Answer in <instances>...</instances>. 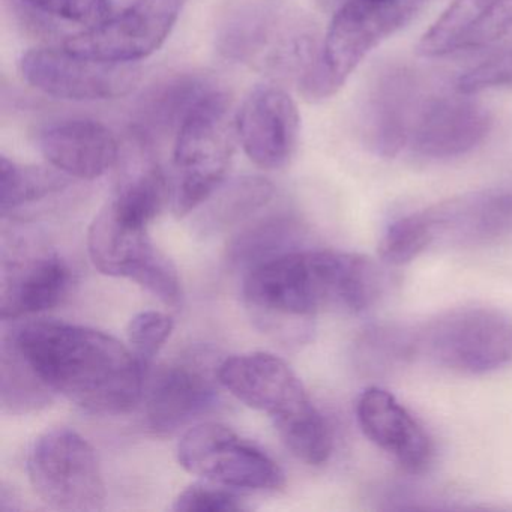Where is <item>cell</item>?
<instances>
[{
  "mask_svg": "<svg viewBox=\"0 0 512 512\" xmlns=\"http://www.w3.org/2000/svg\"><path fill=\"white\" fill-rule=\"evenodd\" d=\"M4 338L53 394L86 412L121 415L142 403L148 368L106 332L40 320Z\"/></svg>",
  "mask_w": 512,
  "mask_h": 512,
  "instance_id": "cell-1",
  "label": "cell"
},
{
  "mask_svg": "<svg viewBox=\"0 0 512 512\" xmlns=\"http://www.w3.org/2000/svg\"><path fill=\"white\" fill-rule=\"evenodd\" d=\"M385 289L373 260L329 250H296L245 271L242 295L254 319L274 331L277 322H302L325 310L361 313ZM278 328V331H280Z\"/></svg>",
  "mask_w": 512,
  "mask_h": 512,
  "instance_id": "cell-2",
  "label": "cell"
},
{
  "mask_svg": "<svg viewBox=\"0 0 512 512\" xmlns=\"http://www.w3.org/2000/svg\"><path fill=\"white\" fill-rule=\"evenodd\" d=\"M427 2L353 0L337 11L316 64L299 82L302 97L311 103L334 97L368 53L412 22Z\"/></svg>",
  "mask_w": 512,
  "mask_h": 512,
  "instance_id": "cell-3",
  "label": "cell"
},
{
  "mask_svg": "<svg viewBox=\"0 0 512 512\" xmlns=\"http://www.w3.org/2000/svg\"><path fill=\"white\" fill-rule=\"evenodd\" d=\"M320 47L310 20L268 5L236 11L218 37V49L227 59L274 79H296L298 83L316 64Z\"/></svg>",
  "mask_w": 512,
  "mask_h": 512,
  "instance_id": "cell-4",
  "label": "cell"
},
{
  "mask_svg": "<svg viewBox=\"0 0 512 512\" xmlns=\"http://www.w3.org/2000/svg\"><path fill=\"white\" fill-rule=\"evenodd\" d=\"M235 116L226 92H212L185 119L173 149L172 206L184 218L226 182L235 152Z\"/></svg>",
  "mask_w": 512,
  "mask_h": 512,
  "instance_id": "cell-5",
  "label": "cell"
},
{
  "mask_svg": "<svg viewBox=\"0 0 512 512\" xmlns=\"http://www.w3.org/2000/svg\"><path fill=\"white\" fill-rule=\"evenodd\" d=\"M416 358L461 374H485L512 362V317L493 307L455 308L413 329Z\"/></svg>",
  "mask_w": 512,
  "mask_h": 512,
  "instance_id": "cell-6",
  "label": "cell"
},
{
  "mask_svg": "<svg viewBox=\"0 0 512 512\" xmlns=\"http://www.w3.org/2000/svg\"><path fill=\"white\" fill-rule=\"evenodd\" d=\"M26 472L35 494L56 511L95 512L106 506V482L95 449L70 428L38 436Z\"/></svg>",
  "mask_w": 512,
  "mask_h": 512,
  "instance_id": "cell-7",
  "label": "cell"
},
{
  "mask_svg": "<svg viewBox=\"0 0 512 512\" xmlns=\"http://www.w3.org/2000/svg\"><path fill=\"white\" fill-rule=\"evenodd\" d=\"M146 229L148 226L127 220L107 203L89 227V257L101 274L128 278L175 307L182 298L178 269L155 247Z\"/></svg>",
  "mask_w": 512,
  "mask_h": 512,
  "instance_id": "cell-8",
  "label": "cell"
},
{
  "mask_svg": "<svg viewBox=\"0 0 512 512\" xmlns=\"http://www.w3.org/2000/svg\"><path fill=\"white\" fill-rule=\"evenodd\" d=\"M176 455L185 472L232 490L275 491L286 484L277 461L232 428L215 422L188 428Z\"/></svg>",
  "mask_w": 512,
  "mask_h": 512,
  "instance_id": "cell-9",
  "label": "cell"
},
{
  "mask_svg": "<svg viewBox=\"0 0 512 512\" xmlns=\"http://www.w3.org/2000/svg\"><path fill=\"white\" fill-rule=\"evenodd\" d=\"M23 79L43 94L67 101L127 97L140 83L136 64H112L64 49H32L20 59Z\"/></svg>",
  "mask_w": 512,
  "mask_h": 512,
  "instance_id": "cell-10",
  "label": "cell"
},
{
  "mask_svg": "<svg viewBox=\"0 0 512 512\" xmlns=\"http://www.w3.org/2000/svg\"><path fill=\"white\" fill-rule=\"evenodd\" d=\"M182 0H136L95 28L68 38L76 55L112 64H136L157 52L178 22Z\"/></svg>",
  "mask_w": 512,
  "mask_h": 512,
  "instance_id": "cell-11",
  "label": "cell"
},
{
  "mask_svg": "<svg viewBox=\"0 0 512 512\" xmlns=\"http://www.w3.org/2000/svg\"><path fill=\"white\" fill-rule=\"evenodd\" d=\"M218 383L251 409L266 412L272 424L286 421L314 406L301 379L272 353L230 356L217 368Z\"/></svg>",
  "mask_w": 512,
  "mask_h": 512,
  "instance_id": "cell-12",
  "label": "cell"
},
{
  "mask_svg": "<svg viewBox=\"0 0 512 512\" xmlns=\"http://www.w3.org/2000/svg\"><path fill=\"white\" fill-rule=\"evenodd\" d=\"M235 124L242 149L260 169H283L295 155L301 116L293 98L280 86L253 89L235 116Z\"/></svg>",
  "mask_w": 512,
  "mask_h": 512,
  "instance_id": "cell-13",
  "label": "cell"
},
{
  "mask_svg": "<svg viewBox=\"0 0 512 512\" xmlns=\"http://www.w3.org/2000/svg\"><path fill=\"white\" fill-rule=\"evenodd\" d=\"M407 68H389L374 80L362 107V137L373 154L395 158L409 148L410 134L428 92Z\"/></svg>",
  "mask_w": 512,
  "mask_h": 512,
  "instance_id": "cell-14",
  "label": "cell"
},
{
  "mask_svg": "<svg viewBox=\"0 0 512 512\" xmlns=\"http://www.w3.org/2000/svg\"><path fill=\"white\" fill-rule=\"evenodd\" d=\"M490 128V113L469 94H428L407 149L425 160L461 157L481 145Z\"/></svg>",
  "mask_w": 512,
  "mask_h": 512,
  "instance_id": "cell-15",
  "label": "cell"
},
{
  "mask_svg": "<svg viewBox=\"0 0 512 512\" xmlns=\"http://www.w3.org/2000/svg\"><path fill=\"white\" fill-rule=\"evenodd\" d=\"M434 244L482 247L512 235V185L485 188L422 209Z\"/></svg>",
  "mask_w": 512,
  "mask_h": 512,
  "instance_id": "cell-16",
  "label": "cell"
},
{
  "mask_svg": "<svg viewBox=\"0 0 512 512\" xmlns=\"http://www.w3.org/2000/svg\"><path fill=\"white\" fill-rule=\"evenodd\" d=\"M217 380V374L193 362H173L155 371L143 394L149 428L166 436L208 413L217 404Z\"/></svg>",
  "mask_w": 512,
  "mask_h": 512,
  "instance_id": "cell-17",
  "label": "cell"
},
{
  "mask_svg": "<svg viewBox=\"0 0 512 512\" xmlns=\"http://www.w3.org/2000/svg\"><path fill=\"white\" fill-rule=\"evenodd\" d=\"M356 416L365 436L407 473L419 475L433 463V440L391 392L365 389L356 403Z\"/></svg>",
  "mask_w": 512,
  "mask_h": 512,
  "instance_id": "cell-18",
  "label": "cell"
},
{
  "mask_svg": "<svg viewBox=\"0 0 512 512\" xmlns=\"http://www.w3.org/2000/svg\"><path fill=\"white\" fill-rule=\"evenodd\" d=\"M512 37V0H455L422 35L418 53L443 58Z\"/></svg>",
  "mask_w": 512,
  "mask_h": 512,
  "instance_id": "cell-19",
  "label": "cell"
},
{
  "mask_svg": "<svg viewBox=\"0 0 512 512\" xmlns=\"http://www.w3.org/2000/svg\"><path fill=\"white\" fill-rule=\"evenodd\" d=\"M38 145L50 166L83 181L100 178L121 158L115 134L92 119H67L47 125L38 137Z\"/></svg>",
  "mask_w": 512,
  "mask_h": 512,
  "instance_id": "cell-20",
  "label": "cell"
},
{
  "mask_svg": "<svg viewBox=\"0 0 512 512\" xmlns=\"http://www.w3.org/2000/svg\"><path fill=\"white\" fill-rule=\"evenodd\" d=\"M71 269L53 253L4 262L0 281L2 320L22 319L52 310L64 301L71 286Z\"/></svg>",
  "mask_w": 512,
  "mask_h": 512,
  "instance_id": "cell-21",
  "label": "cell"
},
{
  "mask_svg": "<svg viewBox=\"0 0 512 512\" xmlns=\"http://www.w3.org/2000/svg\"><path fill=\"white\" fill-rule=\"evenodd\" d=\"M217 89L200 74H181L152 86L137 104L131 136L152 146L155 139L178 133L188 115Z\"/></svg>",
  "mask_w": 512,
  "mask_h": 512,
  "instance_id": "cell-22",
  "label": "cell"
},
{
  "mask_svg": "<svg viewBox=\"0 0 512 512\" xmlns=\"http://www.w3.org/2000/svg\"><path fill=\"white\" fill-rule=\"evenodd\" d=\"M275 188L262 176H242L224 182L202 206L199 226L205 232H220L250 218L265 208L274 197Z\"/></svg>",
  "mask_w": 512,
  "mask_h": 512,
  "instance_id": "cell-23",
  "label": "cell"
},
{
  "mask_svg": "<svg viewBox=\"0 0 512 512\" xmlns=\"http://www.w3.org/2000/svg\"><path fill=\"white\" fill-rule=\"evenodd\" d=\"M299 230V224L287 215L256 221L230 242V262L247 271L263 260L296 250L295 239L299 236Z\"/></svg>",
  "mask_w": 512,
  "mask_h": 512,
  "instance_id": "cell-24",
  "label": "cell"
},
{
  "mask_svg": "<svg viewBox=\"0 0 512 512\" xmlns=\"http://www.w3.org/2000/svg\"><path fill=\"white\" fill-rule=\"evenodd\" d=\"M70 176L58 169L22 166L10 158H0V209L2 214L59 193L70 185Z\"/></svg>",
  "mask_w": 512,
  "mask_h": 512,
  "instance_id": "cell-25",
  "label": "cell"
},
{
  "mask_svg": "<svg viewBox=\"0 0 512 512\" xmlns=\"http://www.w3.org/2000/svg\"><path fill=\"white\" fill-rule=\"evenodd\" d=\"M53 392L38 379L28 362L4 338L2 343V404L14 413L29 412L52 401Z\"/></svg>",
  "mask_w": 512,
  "mask_h": 512,
  "instance_id": "cell-26",
  "label": "cell"
},
{
  "mask_svg": "<svg viewBox=\"0 0 512 512\" xmlns=\"http://www.w3.org/2000/svg\"><path fill=\"white\" fill-rule=\"evenodd\" d=\"M274 427L286 448L298 460L310 466H320L331 457V428L316 406L287 421L278 422Z\"/></svg>",
  "mask_w": 512,
  "mask_h": 512,
  "instance_id": "cell-27",
  "label": "cell"
},
{
  "mask_svg": "<svg viewBox=\"0 0 512 512\" xmlns=\"http://www.w3.org/2000/svg\"><path fill=\"white\" fill-rule=\"evenodd\" d=\"M359 358L365 370L379 374L416 358L413 329L374 326L359 341Z\"/></svg>",
  "mask_w": 512,
  "mask_h": 512,
  "instance_id": "cell-28",
  "label": "cell"
},
{
  "mask_svg": "<svg viewBox=\"0 0 512 512\" xmlns=\"http://www.w3.org/2000/svg\"><path fill=\"white\" fill-rule=\"evenodd\" d=\"M434 235L424 211L412 212L389 224L380 239V257L389 265L401 266L433 247Z\"/></svg>",
  "mask_w": 512,
  "mask_h": 512,
  "instance_id": "cell-29",
  "label": "cell"
},
{
  "mask_svg": "<svg viewBox=\"0 0 512 512\" xmlns=\"http://www.w3.org/2000/svg\"><path fill=\"white\" fill-rule=\"evenodd\" d=\"M175 329L169 314L160 311H143L136 314L128 325V343L134 355L146 368L160 352Z\"/></svg>",
  "mask_w": 512,
  "mask_h": 512,
  "instance_id": "cell-30",
  "label": "cell"
},
{
  "mask_svg": "<svg viewBox=\"0 0 512 512\" xmlns=\"http://www.w3.org/2000/svg\"><path fill=\"white\" fill-rule=\"evenodd\" d=\"M31 10L83 29L95 28L113 14L112 0H22Z\"/></svg>",
  "mask_w": 512,
  "mask_h": 512,
  "instance_id": "cell-31",
  "label": "cell"
},
{
  "mask_svg": "<svg viewBox=\"0 0 512 512\" xmlns=\"http://www.w3.org/2000/svg\"><path fill=\"white\" fill-rule=\"evenodd\" d=\"M172 509L176 512H238L245 511L247 506L236 490L206 481L181 491Z\"/></svg>",
  "mask_w": 512,
  "mask_h": 512,
  "instance_id": "cell-32",
  "label": "cell"
},
{
  "mask_svg": "<svg viewBox=\"0 0 512 512\" xmlns=\"http://www.w3.org/2000/svg\"><path fill=\"white\" fill-rule=\"evenodd\" d=\"M512 89V47L485 59L458 79L457 91L478 94L485 89Z\"/></svg>",
  "mask_w": 512,
  "mask_h": 512,
  "instance_id": "cell-33",
  "label": "cell"
},
{
  "mask_svg": "<svg viewBox=\"0 0 512 512\" xmlns=\"http://www.w3.org/2000/svg\"><path fill=\"white\" fill-rule=\"evenodd\" d=\"M350 2H353V0H316V4L319 5L320 10L332 14V16H334L337 11H340L341 8L349 5Z\"/></svg>",
  "mask_w": 512,
  "mask_h": 512,
  "instance_id": "cell-34",
  "label": "cell"
}]
</instances>
